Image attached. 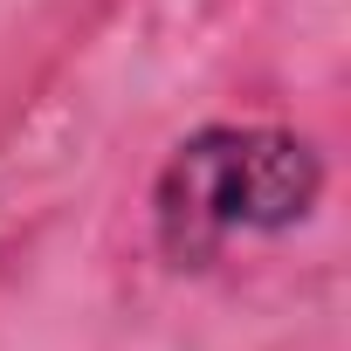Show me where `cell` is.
<instances>
[{"mask_svg": "<svg viewBox=\"0 0 351 351\" xmlns=\"http://www.w3.org/2000/svg\"><path fill=\"white\" fill-rule=\"evenodd\" d=\"M324 193L310 138L276 124H207L158 172V241L172 262H207L234 234H282Z\"/></svg>", "mask_w": 351, "mask_h": 351, "instance_id": "6da1fadb", "label": "cell"}]
</instances>
